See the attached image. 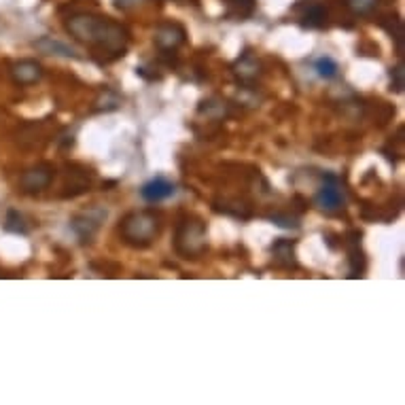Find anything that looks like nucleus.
<instances>
[{
  "instance_id": "nucleus-5",
  "label": "nucleus",
  "mask_w": 405,
  "mask_h": 405,
  "mask_svg": "<svg viewBox=\"0 0 405 405\" xmlns=\"http://www.w3.org/2000/svg\"><path fill=\"white\" fill-rule=\"evenodd\" d=\"M314 202L324 212H337V210L344 208L346 193H344V185H342L337 174L324 172L323 178H321V185H319V191L314 195Z\"/></svg>"
},
{
  "instance_id": "nucleus-19",
  "label": "nucleus",
  "mask_w": 405,
  "mask_h": 405,
  "mask_svg": "<svg viewBox=\"0 0 405 405\" xmlns=\"http://www.w3.org/2000/svg\"><path fill=\"white\" fill-rule=\"evenodd\" d=\"M4 232H9V234H28V225H26L24 215H19L17 210L11 208L6 212V219H4Z\"/></svg>"
},
{
  "instance_id": "nucleus-14",
  "label": "nucleus",
  "mask_w": 405,
  "mask_h": 405,
  "mask_svg": "<svg viewBox=\"0 0 405 405\" xmlns=\"http://www.w3.org/2000/svg\"><path fill=\"white\" fill-rule=\"evenodd\" d=\"M234 75L242 83L257 81V77H261V62L257 60V56L246 51L242 58L234 64Z\"/></svg>"
},
{
  "instance_id": "nucleus-2",
  "label": "nucleus",
  "mask_w": 405,
  "mask_h": 405,
  "mask_svg": "<svg viewBox=\"0 0 405 405\" xmlns=\"http://www.w3.org/2000/svg\"><path fill=\"white\" fill-rule=\"evenodd\" d=\"M121 240L132 248H147L162 234V217L155 210H132L117 227Z\"/></svg>"
},
{
  "instance_id": "nucleus-1",
  "label": "nucleus",
  "mask_w": 405,
  "mask_h": 405,
  "mask_svg": "<svg viewBox=\"0 0 405 405\" xmlns=\"http://www.w3.org/2000/svg\"><path fill=\"white\" fill-rule=\"evenodd\" d=\"M64 28L77 43L91 49L98 64H111L123 58L132 41L123 24L98 13H73L64 19Z\"/></svg>"
},
{
  "instance_id": "nucleus-24",
  "label": "nucleus",
  "mask_w": 405,
  "mask_h": 405,
  "mask_svg": "<svg viewBox=\"0 0 405 405\" xmlns=\"http://www.w3.org/2000/svg\"><path fill=\"white\" fill-rule=\"evenodd\" d=\"M140 2H143V0H115V6L121 9V11H130V9L138 6Z\"/></svg>"
},
{
  "instance_id": "nucleus-20",
  "label": "nucleus",
  "mask_w": 405,
  "mask_h": 405,
  "mask_svg": "<svg viewBox=\"0 0 405 405\" xmlns=\"http://www.w3.org/2000/svg\"><path fill=\"white\" fill-rule=\"evenodd\" d=\"M380 0H344V4L348 6V11L357 17H367L376 11Z\"/></svg>"
},
{
  "instance_id": "nucleus-11",
  "label": "nucleus",
  "mask_w": 405,
  "mask_h": 405,
  "mask_svg": "<svg viewBox=\"0 0 405 405\" xmlns=\"http://www.w3.org/2000/svg\"><path fill=\"white\" fill-rule=\"evenodd\" d=\"M348 263H350V278H361L365 272V252L361 248V232L348 234Z\"/></svg>"
},
{
  "instance_id": "nucleus-9",
  "label": "nucleus",
  "mask_w": 405,
  "mask_h": 405,
  "mask_svg": "<svg viewBox=\"0 0 405 405\" xmlns=\"http://www.w3.org/2000/svg\"><path fill=\"white\" fill-rule=\"evenodd\" d=\"M45 71L36 60H19L11 66V79L17 85H34L43 79Z\"/></svg>"
},
{
  "instance_id": "nucleus-3",
  "label": "nucleus",
  "mask_w": 405,
  "mask_h": 405,
  "mask_svg": "<svg viewBox=\"0 0 405 405\" xmlns=\"http://www.w3.org/2000/svg\"><path fill=\"white\" fill-rule=\"evenodd\" d=\"M208 248V227L198 215H183L174 230V250L183 259H198Z\"/></svg>"
},
{
  "instance_id": "nucleus-8",
  "label": "nucleus",
  "mask_w": 405,
  "mask_h": 405,
  "mask_svg": "<svg viewBox=\"0 0 405 405\" xmlns=\"http://www.w3.org/2000/svg\"><path fill=\"white\" fill-rule=\"evenodd\" d=\"M66 183H64V193L62 198H79L85 191H89L91 187V178L93 174L85 168V165H79V163H68L66 165Z\"/></svg>"
},
{
  "instance_id": "nucleus-22",
  "label": "nucleus",
  "mask_w": 405,
  "mask_h": 405,
  "mask_svg": "<svg viewBox=\"0 0 405 405\" xmlns=\"http://www.w3.org/2000/svg\"><path fill=\"white\" fill-rule=\"evenodd\" d=\"M119 104H121L119 96H117L115 91H111V89H104L102 98L96 100V108H93V111H96V113H111V111H117Z\"/></svg>"
},
{
  "instance_id": "nucleus-12",
  "label": "nucleus",
  "mask_w": 405,
  "mask_h": 405,
  "mask_svg": "<svg viewBox=\"0 0 405 405\" xmlns=\"http://www.w3.org/2000/svg\"><path fill=\"white\" fill-rule=\"evenodd\" d=\"M272 257H274V263L278 267H284V270H293L297 267V259H295V244L291 240H276L272 244Z\"/></svg>"
},
{
  "instance_id": "nucleus-17",
  "label": "nucleus",
  "mask_w": 405,
  "mask_h": 405,
  "mask_svg": "<svg viewBox=\"0 0 405 405\" xmlns=\"http://www.w3.org/2000/svg\"><path fill=\"white\" fill-rule=\"evenodd\" d=\"M227 4V15L236 19H246L255 13L257 0H225Z\"/></svg>"
},
{
  "instance_id": "nucleus-10",
  "label": "nucleus",
  "mask_w": 405,
  "mask_h": 405,
  "mask_svg": "<svg viewBox=\"0 0 405 405\" xmlns=\"http://www.w3.org/2000/svg\"><path fill=\"white\" fill-rule=\"evenodd\" d=\"M174 193H176V187H174V183L168 180L165 176L151 178V180L145 183L143 189H140V195H143V200H147V202H162V200L172 198Z\"/></svg>"
},
{
  "instance_id": "nucleus-16",
  "label": "nucleus",
  "mask_w": 405,
  "mask_h": 405,
  "mask_svg": "<svg viewBox=\"0 0 405 405\" xmlns=\"http://www.w3.org/2000/svg\"><path fill=\"white\" fill-rule=\"evenodd\" d=\"M380 26L391 34V39H395L397 53L401 56L404 53V24H401V19L397 15H386V17H382Z\"/></svg>"
},
{
  "instance_id": "nucleus-7",
  "label": "nucleus",
  "mask_w": 405,
  "mask_h": 405,
  "mask_svg": "<svg viewBox=\"0 0 405 405\" xmlns=\"http://www.w3.org/2000/svg\"><path fill=\"white\" fill-rule=\"evenodd\" d=\"M153 41L158 45V49L162 51L163 56L168 53H174L178 47L185 45L187 41V30L178 24V21H163L155 28V34H153Z\"/></svg>"
},
{
  "instance_id": "nucleus-6",
  "label": "nucleus",
  "mask_w": 405,
  "mask_h": 405,
  "mask_svg": "<svg viewBox=\"0 0 405 405\" xmlns=\"http://www.w3.org/2000/svg\"><path fill=\"white\" fill-rule=\"evenodd\" d=\"M56 176V165L49 162H41L28 170L21 172L19 176V189L21 193H28V195H36V193H43L51 180Z\"/></svg>"
},
{
  "instance_id": "nucleus-25",
  "label": "nucleus",
  "mask_w": 405,
  "mask_h": 405,
  "mask_svg": "<svg viewBox=\"0 0 405 405\" xmlns=\"http://www.w3.org/2000/svg\"><path fill=\"white\" fill-rule=\"evenodd\" d=\"M0 278H2V272H0Z\"/></svg>"
},
{
  "instance_id": "nucleus-13",
  "label": "nucleus",
  "mask_w": 405,
  "mask_h": 405,
  "mask_svg": "<svg viewBox=\"0 0 405 405\" xmlns=\"http://www.w3.org/2000/svg\"><path fill=\"white\" fill-rule=\"evenodd\" d=\"M34 45H36V49L43 51L45 56H60V58L83 60L81 56H79L73 47H68L66 43H62V41H58V39H53V36H43V39L36 41Z\"/></svg>"
},
{
  "instance_id": "nucleus-21",
  "label": "nucleus",
  "mask_w": 405,
  "mask_h": 405,
  "mask_svg": "<svg viewBox=\"0 0 405 405\" xmlns=\"http://www.w3.org/2000/svg\"><path fill=\"white\" fill-rule=\"evenodd\" d=\"M314 71H317V75L321 77V79H324V81H329V79H335L337 77V62L333 60V58H327V56H323V58H319L317 62H314Z\"/></svg>"
},
{
  "instance_id": "nucleus-18",
  "label": "nucleus",
  "mask_w": 405,
  "mask_h": 405,
  "mask_svg": "<svg viewBox=\"0 0 405 405\" xmlns=\"http://www.w3.org/2000/svg\"><path fill=\"white\" fill-rule=\"evenodd\" d=\"M200 113L202 115H206V117H210V119H223V117H227V104L225 102H221V100H204L202 104H200Z\"/></svg>"
},
{
  "instance_id": "nucleus-4",
  "label": "nucleus",
  "mask_w": 405,
  "mask_h": 405,
  "mask_svg": "<svg viewBox=\"0 0 405 405\" xmlns=\"http://www.w3.org/2000/svg\"><path fill=\"white\" fill-rule=\"evenodd\" d=\"M106 215H108L106 208H102V206H89V208L77 212L71 219V230L79 238V242L89 244L96 238V234L100 232L102 223L106 221Z\"/></svg>"
},
{
  "instance_id": "nucleus-23",
  "label": "nucleus",
  "mask_w": 405,
  "mask_h": 405,
  "mask_svg": "<svg viewBox=\"0 0 405 405\" xmlns=\"http://www.w3.org/2000/svg\"><path fill=\"white\" fill-rule=\"evenodd\" d=\"M405 87V81H404V62H399L395 68H391V89L393 91H397V93H401Z\"/></svg>"
},
{
  "instance_id": "nucleus-15",
  "label": "nucleus",
  "mask_w": 405,
  "mask_h": 405,
  "mask_svg": "<svg viewBox=\"0 0 405 405\" xmlns=\"http://www.w3.org/2000/svg\"><path fill=\"white\" fill-rule=\"evenodd\" d=\"M327 19H329L327 6L321 4V2H314V4H310V6L302 13L299 24H302V28L319 30V28H324V26H327Z\"/></svg>"
}]
</instances>
